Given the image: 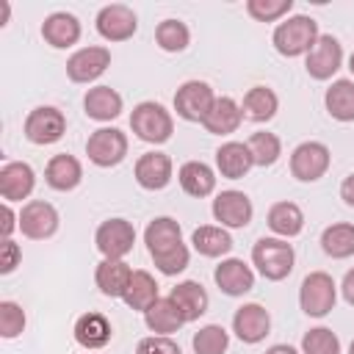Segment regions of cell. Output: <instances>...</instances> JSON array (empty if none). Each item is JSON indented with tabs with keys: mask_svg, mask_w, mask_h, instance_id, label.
Listing matches in <instances>:
<instances>
[{
	"mask_svg": "<svg viewBox=\"0 0 354 354\" xmlns=\"http://www.w3.org/2000/svg\"><path fill=\"white\" fill-rule=\"evenodd\" d=\"M86 155L100 169L119 166L124 160V155H127V136L119 127H100V130H94L88 136Z\"/></svg>",
	"mask_w": 354,
	"mask_h": 354,
	"instance_id": "cell-5",
	"label": "cell"
},
{
	"mask_svg": "<svg viewBox=\"0 0 354 354\" xmlns=\"http://www.w3.org/2000/svg\"><path fill=\"white\" fill-rule=\"evenodd\" d=\"M213 279H216L218 290L227 293V296H243V293H249L254 288V271L238 257L221 260L216 266V271H213Z\"/></svg>",
	"mask_w": 354,
	"mask_h": 354,
	"instance_id": "cell-19",
	"label": "cell"
},
{
	"mask_svg": "<svg viewBox=\"0 0 354 354\" xmlns=\"http://www.w3.org/2000/svg\"><path fill=\"white\" fill-rule=\"evenodd\" d=\"M44 180L55 191H72L83 180V166H80V160L75 155H66V152L53 155L47 160V166H44Z\"/></svg>",
	"mask_w": 354,
	"mask_h": 354,
	"instance_id": "cell-24",
	"label": "cell"
},
{
	"mask_svg": "<svg viewBox=\"0 0 354 354\" xmlns=\"http://www.w3.org/2000/svg\"><path fill=\"white\" fill-rule=\"evenodd\" d=\"M66 133V116L55 105H39L25 119V138L36 147H47L61 141Z\"/></svg>",
	"mask_w": 354,
	"mask_h": 354,
	"instance_id": "cell-6",
	"label": "cell"
},
{
	"mask_svg": "<svg viewBox=\"0 0 354 354\" xmlns=\"http://www.w3.org/2000/svg\"><path fill=\"white\" fill-rule=\"evenodd\" d=\"M17 227H19V216L11 210V202H3V241L11 238Z\"/></svg>",
	"mask_w": 354,
	"mask_h": 354,
	"instance_id": "cell-44",
	"label": "cell"
},
{
	"mask_svg": "<svg viewBox=\"0 0 354 354\" xmlns=\"http://www.w3.org/2000/svg\"><path fill=\"white\" fill-rule=\"evenodd\" d=\"M332 163L329 147L321 141H301L293 152H290V174L299 183H315L326 174Z\"/></svg>",
	"mask_w": 354,
	"mask_h": 354,
	"instance_id": "cell-7",
	"label": "cell"
},
{
	"mask_svg": "<svg viewBox=\"0 0 354 354\" xmlns=\"http://www.w3.org/2000/svg\"><path fill=\"white\" fill-rule=\"evenodd\" d=\"M321 249L335 257V260H346L354 254V224L348 221H337V224H329L324 232H321Z\"/></svg>",
	"mask_w": 354,
	"mask_h": 354,
	"instance_id": "cell-35",
	"label": "cell"
},
{
	"mask_svg": "<svg viewBox=\"0 0 354 354\" xmlns=\"http://www.w3.org/2000/svg\"><path fill=\"white\" fill-rule=\"evenodd\" d=\"M136 28H138V17L124 3L102 6L97 14V33L105 41H127L136 33Z\"/></svg>",
	"mask_w": 354,
	"mask_h": 354,
	"instance_id": "cell-12",
	"label": "cell"
},
{
	"mask_svg": "<svg viewBox=\"0 0 354 354\" xmlns=\"http://www.w3.org/2000/svg\"><path fill=\"white\" fill-rule=\"evenodd\" d=\"M343 66V44L332 33H321L315 47L307 53L304 69L313 80H329Z\"/></svg>",
	"mask_w": 354,
	"mask_h": 354,
	"instance_id": "cell-10",
	"label": "cell"
},
{
	"mask_svg": "<svg viewBox=\"0 0 354 354\" xmlns=\"http://www.w3.org/2000/svg\"><path fill=\"white\" fill-rule=\"evenodd\" d=\"M348 69H351V75H354V53H351V58H348Z\"/></svg>",
	"mask_w": 354,
	"mask_h": 354,
	"instance_id": "cell-48",
	"label": "cell"
},
{
	"mask_svg": "<svg viewBox=\"0 0 354 354\" xmlns=\"http://www.w3.org/2000/svg\"><path fill=\"white\" fill-rule=\"evenodd\" d=\"M277 108H279V97L268 86H252L243 94V102H241L243 116L252 119V122H268V119H274Z\"/></svg>",
	"mask_w": 354,
	"mask_h": 354,
	"instance_id": "cell-30",
	"label": "cell"
},
{
	"mask_svg": "<svg viewBox=\"0 0 354 354\" xmlns=\"http://www.w3.org/2000/svg\"><path fill=\"white\" fill-rule=\"evenodd\" d=\"M340 199H343L348 207H354V171L340 183Z\"/></svg>",
	"mask_w": 354,
	"mask_h": 354,
	"instance_id": "cell-46",
	"label": "cell"
},
{
	"mask_svg": "<svg viewBox=\"0 0 354 354\" xmlns=\"http://www.w3.org/2000/svg\"><path fill=\"white\" fill-rule=\"evenodd\" d=\"M25 324H28V318H25L22 304H17V301H11V299L0 301V335H3L6 340L19 337V335L25 332Z\"/></svg>",
	"mask_w": 354,
	"mask_h": 354,
	"instance_id": "cell-40",
	"label": "cell"
},
{
	"mask_svg": "<svg viewBox=\"0 0 354 354\" xmlns=\"http://www.w3.org/2000/svg\"><path fill=\"white\" fill-rule=\"evenodd\" d=\"M293 260H296V252L282 238H260L252 246V263H254V268L266 279H271V282L285 279L293 271Z\"/></svg>",
	"mask_w": 354,
	"mask_h": 354,
	"instance_id": "cell-2",
	"label": "cell"
},
{
	"mask_svg": "<svg viewBox=\"0 0 354 354\" xmlns=\"http://www.w3.org/2000/svg\"><path fill=\"white\" fill-rule=\"evenodd\" d=\"M111 66V50L91 44V47H80L77 53L69 55L66 61V77L72 83H91L97 80L105 69Z\"/></svg>",
	"mask_w": 354,
	"mask_h": 354,
	"instance_id": "cell-13",
	"label": "cell"
},
{
	"mask_svg": "<svg viewBox=\"0 0 354 354\" xmlns=\"http://www.w3.org/2000/svg\"><path fill=\"white\" fill-rule=\"evenodd\" d=\"M144 243H147V252L152 260L174 252L180 243H183V230H180V221H174L171 216H158L147 224L144 230Z\"/></svg>",
	"mask_w": 354,
	"mask_h": 354,
	"instance_id": "cell-16",
	"label": "cell"
},
{
	"mask_svg": "<svg viewBox=\"0 0 354 354\" xmlns=\"http://www.w3.org/2000/svg\"><path fill=\"white\" fill-rule=\"evenodd\" d=\"M213 102L216 94L205 80H185L174 94V111L185 122H205Z\"/></svg>",
	"mask_w": 354,
	"mask_h": 354,
	"instance_id": "cell-8",
	"label": "cell"
},
{
	"mask_svg": "<svg viewBox=\"0 0 354 354\" xmlns=\"http://www.w3.org/2000/svg\"><path fill=\"white\" fill-rule=\"evenodd\" d=\"M22 260V249L19 243H14L11 238L3 241V260H0V274H11Z\"/></svg>",
	"mask_w": 354,
	"mask_h": 354,
	"instance_id": "cell-43",
	"label": "cell"
},
{
	"mask_svg": "<svg viewBox=\"0 0 354 354\" xmlns=\"http://www.w3.org/2000/svg\"><path fill=\"white\" fill-rule=\"evenodd\" d=\"M130 279H133V268L124 260L102 257V263L94 268V282H97L100 293L108 296V299H124Z\"/></svg>",
	"mask_w": 354,
	"mask_h": 354,
	"instance_id": "cell-20",
	"label": "cell"
},
{
	"mask_svg": "<svg viewBox=\"0 0 354 354\" xmlns=\"http://www.w3.org/2000/svg\"><path fill=\"white\" fill-rule=\"evenodd\" d=\"M169 299L174 301V307L180 310V315L185 318V324H188V321H196L199 315H205V313H207V304H210L207 290H205L199 282H194V279L177 282V285L171 288Z\"/></svg>",
	"mask_w": 354,
	"mask_h": 354,
	"instance_id": "cell-25",
	"label": "cell"
},
{
	"mask_svg": "<svg viewBox=\"0 0 354 354\" xmlns=\"http://www.w3.org/2000/svg\"><path fill=\"white\" fill-rule=\"evenodd\" d=\"M266 354H301V351H296V348L288 346V343H277V346H271Z\"/></svg>",
	"mask_w": 354,
	"mask_h": 354,
	"instance_id": "cell-47",
	"label": "cell"
},
{
	"mask_svg": "<svg viewBox=\"0 0 354 354\" xmlns=\"http://www.w3.org/2000/svg\"><path fill=\"white\" fill-rule=\"evenodd\" d=\"M340 293H343V299L354 307V268L346 271V277H343V282H340Z\"/></svg>",
	"mask_w": 354,
	"mask_h": 354,
	"instance_id": "cell-45",
	"label": "cell"
},
{
	"mask_svg": "<svg viewBox=\"0 0 354 354\" xmlns=\"http://www.w3.org/2000/svg\"><path fill=\"white\" fill-rule=\"evenodd\" d=\"M318 36H321V33H318V22H315L313 17H307V14H293V17H288L285 22H279V25L274 28L271 41H274V50H277L279 55L296 58V55H307V53L315 47Z\"/></svg>",
	"mask_w": 354,
	"mask_h": 354,
	"instance_id": "cell-1",
	"label": "cell"
},
{
	"mask_svg": "<svg viewBox=\"0 0 354 354\" xmlns=\"http://www.w3.org/2000/svg\"><path fill=\"white\" fill-rule=\"evenodd\" d=\"M155 41L160 50L166 53H183L191 41V30L185 22L180 19H163L158 28H155Z\"/></svg>",
	"mask_w": 354,
	"mask_h": 354,
	"instance_id": "cell-37",
	"label": "cell"
},
{
	"mask_svg": "<svg viewBox=\"0 0 354 354\" xmlns=\"http://www.w3.org/2000/svg\"><path fill=\"white\" fill-rule=\"evenodd\" d=\"M268 227L279 238H296L304 230V213L296 202H277L268 207Z\"/></svg>",
	"mask_w": 354,
	"mask_h": 354,
	"instance_id": "cell-31",
	"label": "cell"
},
{
	"mask_svg": "<svg viewBox=\"0 0 354 354\" xmlns=\"http://www.w3.org/2000/svg\"><path fill=\"white\" fill-rule=\"evenodd\" d=\"M241 122H243L241 105L232 97H216V102H213L210 113L205 116L202 127L207 133H213V136H230V133H235L241 127Z\"/></svg>",
	"mask_w": 354,
	"mask_h": 354,
	"instance_id": "cell-27",
	"label": "cell"
},
{
	"mask_svg": "<svg viewBox=\"0 0 354 354\" xmlns=\"http://www.w3.org/2000/svg\"><path fill=\"white\" fill-rule=\"evenodd\" d=\"M136 354H183V351H180V343H174L169 335H149L138 340Z\"/></svg>",
	"mask_w": 354,
	"mask_h": 354,
	"instance_id": "cell-42",
	"label": "cell"
},
{
	"mask_svg": "<svg viewBox=\"0 0 354 354\" xmlns=\"http://www.w3.org/2000/svg\"><path fill=\"white\" fill-rule=\"evenodd\" d=\"M94 243L102 257L122 260L136 243V227L127 218H105L94 232Z\"/></svg>",
	"mask_w": 354,
	"mask_h": 354,
	"instance_id": "cell-9",
	"label": "cell"
},
{
	"mask_svg": "<svg viewBox=\"0 0 354 354\" xmlns=\"http://www.w3.org/2000/svg\"><path fill=\"white\" fill-rule=\"evenodd\" d=\"M246 147H249V152L254 158V166H274L279 160V155H282V141L268 130L252 133Z\"/></svg>",
	"mask_w": 354,
	"mask_h": 354,
	"instance_id": "cell-36",
	"label": "cell"
},
{
	"mask_svg": "<svg viewBox=\"0 0 354 354\" xmlns=\"http://www.w3.org/2000/svg\"><path fill=\"white\" fill-rule=\"evenodd\" d=\"M232 332L238 335L241 343H260L266 340V335L271 332V315L263 304L249 301L241 304L232 315Z\"/></svg>",
	"mask_w": 354,
	"mask_h": 354,
	"instance_id": "cell-15",
	"label": "cell"
},
{
	"mask_svg": "<svg viewBox=\"0 0 354 354\" xmlns=\"http://www.w3.org/2000/svg\"><path fill=\"white\" fill-rule=\"evenodd\" d=\"M301 354H340V337L329 326H315L304 332Z\"/></svg>",
	"mask_w": 354,
	"mask_h": 354,
	"instance_id": "cell-39",
	"label": "cell"
},
{
	"mask_svg": "<svg viewBox=\"0 0 354 354\" xmlns=\"http://www.w3.org/2000/svg\"><path fill=\"white\" fill-rule=\"evenodd\" d=\"M337 301V285L335 279L326 274V271H313L301 279V288H299V304H301V313L310 315V318H324L332 313Z\"/></svg>",
	"mask_w": 354,
	"mask_h": 354,
	"instance_id": "cell-4",
	"label": "cell"
},
{
	"mask_svg": "<svg viewBox=\"0 0 354 354\" xmlns=\"http://www.w3.org/2000/svg\"><path fill=\"white\" fill-rule=\"evenodd\" d=\"M122 105H124L122 102V94L116 88H111V86H94L83 97V111L94 122H111V119H116L122 113Z\"/></svg>",
	"mask_w": 354,
	"mask_h": 354,
	"instance_id": "cell-26",
	"label": "cell"
},
{
	"mask_svg": "<svg viewBox=\"0 0 354 354\" xmlns=\"http://www.w3.org/2000/svg\"><path fill=\"white\" fill-rule=\"evenodd\" d=\"M158 282L152 274L147 271H133V279L127 285V293H124V304L130 310H138V313H147L155 301H158Z\"/></svg>",
	"mask_w": 354,
	"mask_h": 354,
	"instance_id": "cell-34",
	"label": "cell"
},
{
	"mask_svg": "<svg viewBox=\"0 0 354 354\" xmlns=\"http://www.w3.org/2000/svg\"><path fill=\"white\" fill-rule=\"evenodd\" d=\"M191 243L202 257H224L232 249V235L218 224H202L194 230Z\"/></svg>",
	"mask_w": 354,
	"mask_h": 354,
	"instance_id": "cell-29",
	"label": "cell"
},
{
	"mask_svg": "<svg viewBox=\"0 0 354 354\" xmlns=\"http://www.w3.org/2000/svg\"><path fill=\"white\" fill-rule=\"evenodd\" d=\"M75 340L77 346H83L86 351H97L102 346H108L113 329H111V321L102 315V313H83L77 321H75Z\"/></svg>",
	"mask_w": 354,
	"mask_h": 354,
	"instance_id": "cell-23",
	"label": "cell"
},
{
	"mask_svg": "<svg viewBox=\"0 0 354 354\" xmlns=\"http://www.w3.org/2000/svg\"><path fill=\"white\" fill-rule=\"evenodd\" d=\"M254 166V158L243 141H227L216 149V169L227 180H241Z\"/></svg>",
	"mask_w": 354,
	"mask_h": 354,
	"instance_id": "cell-22",
	"label": "cell"
},
{
	"mask_svg": "<svg viewBox=\"0 0 354 354\" xmlns=\"http://www.w3.org/2000/svg\"><path fill=\"white\" fill-rule=\"evenodd\" d=\"M36 185V174L25 160H8L0 169V196L6 202H22L30 196Z\"/></svg>",
	"mask_w": 354,
	"mask_h": 354,
	"instance_id": "cell-17",
	"label": "cell"
},
{
	"mask_svg": "<svg viewBox=\"0 0 354 354\" xmlns=\"http://www.w3.org/2000/svg\"><path fill=\"white\" fill-rule=\"evenodd\" d=\"M144 324H147V329L155 332V335H171V332H177V329L185 324V318L180 315V310L174 307V301L166 296V299H158V301L144 313Z\"/></svg>",
	"mask_w": 354,
	"mask_h": 354,
	"instance_id": "cell-33",
	"label": "cell"
},
{
	"mask_svg": "<svg viewBox=\"0 0 354 354\" xmlns=\"http://www.w3.org/2000/svg\"><path fill=\"white\" fill-rule=\"evenodd\" d=\"M210 210H213V218L218 221V227H224V230H227V227H230V230H241V227H246V224L252 221V216H254L252 199H249L243 191H235V188L216 194Z\"/></svg>",
	"mask_w": 354,
	"mask_h": 354,
	"instance_id": "cell-11",
	"label": "cell"
},
{
	"mask_svg": "<svg viewBox=\"0 0 354 354\" xmlns=\"http://www.w3.org/2000/svg\"><path fill=\"white\" fill-rule=\"evenodd\" d=\"M171 158L166 152H144L136 160V183L147 191H160L171 183Z\"/></svg>",
	"mask_w": 354,
	"mask_h": 354,
	"instance_id": "cell-18",
	"label": "cell"
},
{
	"mask_svg": "<svg viewBox=\"0 0 354 354\" xmlns=\"http://www.w3.org/2000/svg\"><path fill=\"white\" fill-rule=\"evenodd\" d=\"M348 354H354V340H351V343H348Z\"/></svg>",
	"mask_w": 354,
	"mask_h": 354,
	"instance_id": "cell-49",
	"label": "cell"
},
{
	"mask_svg": "<svg viewBox=\"0 0 354 354\" xmlns=\"http://www.w3.org/2000/svg\"><path fill=\"white\" fill-rule=\"evenodd\" d=\"M177 180H180L183 191H185L188 196H196V199L210 196L213 188H216V171H213L207 163H202V160H188V163H183L180 171H177Z\"/></svg>",
	"mask_w": 354,
	"mask_h": 354,
	"instance_id": "cell-28",
	"label": "cell"
},
{
	"mask_svg": "<svg viewBox=\"0 0 354 354\" xmlns=\"http://www.w3.org/2000/svg\"><path fill=\"white\" fill-rule=\"evenodd\" d=\"M191 346L196 354H224L230 346V332L221 324H207L194 335Z\"/></svg>",
	"mask_w": 354,
	"mask_h": 354,
	"instance_id": "cell-38",
	"label": "cell"
},
{
	"mask_svg": "<svg viewBox=\"0 0 354 354\" xmlns=\"http://www.w3.org/2000/svg\"><path fill=\"white\" fill-rule=\"evenodd\" d=\"M326 113L337 122H354V80L340 77L326 88Z\"/></svg>",
	"mask_w": 354,
	"mask_h": 354,
	"instance_id": "cell-32",
	"label": "cell"
},
{
	"mask_svg": "<svg viewBox=\"0 0 354 354\" xmlns=\"http://www.w3.org/2000/svg\"><path fill=\"white\" fill-rule=\"evenodd\" d=\"M130 127L133 133L147 141V144H163L171 138L174 133V119L171 113L160 105V102H152V100H144L133 108L130 113Z\"/></svg>",
	"mask_w": 354,
	"mask_h": 354,
	"instance_id": "cell-3",
	"label": "cell"
},
{
	"mask_svg": "<svg viewBox=\"0 0 354 354\" xmlns=\"http://www.w3.org/2000/svg\"><path fill=\"white\" fill-rule=\"evenodd\" d=\"M293 8V0H249L246 11L257 22H277Z\"/></svg>",
	"mask_w": 354,
	"mask_h": 354,
	"instance_id": "cell-41",
	"label": "cell"
},
{
	"mask_svg": "<svg viewBox=\"0 0 354 354\" xmlns=\"http://www.w3.org/2000/svg\"><path fill=\"white\" fill-rule=\"evenodd\" d=\"M19 230L30 241H44L58 230V210L44 199H30L19 210Z\"/></svg>",
	"mask_w": 354,
	"mask_h": 354,
	"instance_id": "cell-14",
	"label": "cell"
},
{
	"mask_svg": "<svg viewBox=\"0 0 354 354\" xmlns=\"http://www.w3.org/2000/svg\"><path fill=\"white\" fill-rule=\"evenodd\" d=\"M41 39L55 47V50H66L72 44H77L80 39V22L75 14L69 11H53L44 22H41Z\"/></svg>",
	"mask_w": 354,
	"mask_h": 354,
	"instance_id": "cell-21",
	"label": "cell"
}]
</instances>
